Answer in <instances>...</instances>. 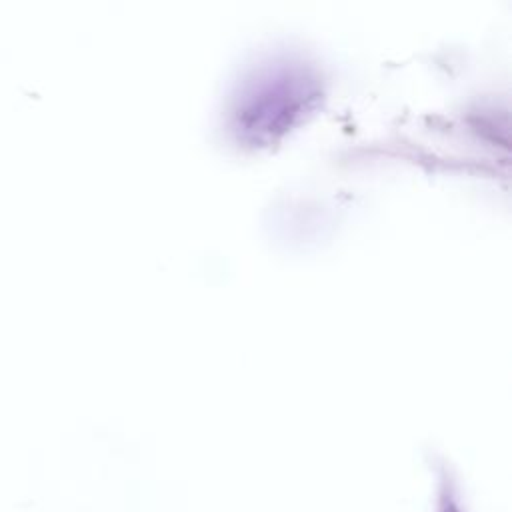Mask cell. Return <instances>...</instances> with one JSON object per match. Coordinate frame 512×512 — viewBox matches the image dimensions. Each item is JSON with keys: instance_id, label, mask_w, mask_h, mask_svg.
<instances>
[{"instance_id": "obj_1", "label": "cell", "mask_w": 512, "mask_h": 512, "mask_svg": "<svg viewBox=\"0 0 512 512\" xmlns=\"http://www.w3.org/2000/svg\"><path fill=\"white\" fill-rule=\"evenodd\" d=\"M440 512H460L452 496H442L440 498Z\"/></svg>"}]
</instances>
